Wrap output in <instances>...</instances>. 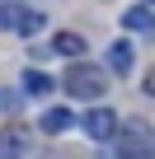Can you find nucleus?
I'll return each instance as SVG.
<instances>
[{"instance_id":"nucleus-1","label":"nucleus","mask_w":155,"mask_h":159,"mask_svg":"<svg viewBox=\"0 0 155 159\" xmlns=\"http://www.w3.org/2000/svg\"><path fill=\"white\" fill-rule=\"evenodd\" d=\"M61 89H66V98L94 103V98H104V89H108V70H104V66H90V61H75V66H66V75H61Z\"/></svg>"},{"instance_id":"nucleus-12","label":"nucleus","mask_w":155,"mask_h":159,"mask_svg":"<svg viewBox=\"0 0 155 159\" xmlns=\"http://www.w3.org/2000/svg\"><path fill=\"white\" fill-rule=\"evenodd\" d=\"M146 94H150V98H155V70H150V75H146Z\"/></svg>"},{"instance_id":"nucleus-11","label":"nucleus","mask_w":155,"mask_h":159,"mask_svg":"<svg viewBox=\"0 0 155 159\" xmlns=\"http://www.w3.org/2000/svg\"><path fill=\"white\" fill-rule=\"evenodd\" d=\"M42 24H47V14H42V10H28V14H24V24H19V33L28 38V33H38Z\"/></svg>"},{"instance_id":"nucleus-5","label":"nucleus","mask_w":155,"mask_h":159,"mask_svg":"<svg viewBox=\"0 0 155 159\" xmlns=\"http://www.w3.org/2000/svg\"><path fill=\"white\" fill-rule=\"evenodd\" d=\"M122 28L127 33H155V10L150 5H132V10H122Z\"/></svg>"},{"instance_id":"nucleus-8","label":"nucleus","mask_w":155,"mask_h":159,"mask_svg":"<svg viewBox=\"0 0 155 159\" xmlns=\"http://www.w3.org/2000/svg\"><path fill=\"white\" fill-rule=\"evenodd\" d=\"M132 42H113L108 47V75H132Z\"/></svg>"},{"instance_id":"nucleus-6","label":"nucleus","mask_w":155,"mask_h":159,"mask_svg":"<svg viewBox=\"0 0 155 159\" xmlns=\"http://www.w3.org/2000/svg\"><path fill=\"white\" fill-rule=\"evenodd\" d=\"M38 126H42L47 136H61V131H70V126H75V112H70V108H47Z\"/></svg>"},{"instance_id":"nucleus-3","label":"nucleus","mask_w":155,"mask_h":159,"mask_svg":"<svg viewBox=\"0 0 155 159\" xmlns=\"http://www.w3.org/2000/svg\"><path fill=\"white\" fill-rule=\"evenodd\" d=\"M80 126H85V136H90V140H118V131H122V122H118V112H113V108H94V112H85V117H80Z\"/></svg>"},{"instance_id":"nucleus-10","label":"nucleus","mask_w":155,"mask_h":159,"mask_svg":"<svg viewBox=\"0 0 155 159\" xmlns=\"http://www.w3.org/2000/svg\"><path fill=\"white\" fill-rule=\"evenodd\" d=\"M24 14H28V5H10V0H5V5H0V28H14L19 33V24H24Z\"/></svg>"},{"instance_id":"nucleus-9","label":"nucleus","mask_w":155,"mask_h":159,"mask_svg":"<svg viewBox=\"0 0 155 159\" xmlns=\"http://www.w3.org/2000/svg\"><path fill=\"white\" fill-rule=\"evenodd\" d=\"M24 94H33V98L52 94V75H42V70H24Z\"/></svg>"},{"instance_id":"nucleus-7","label":"nucleus","mask_w":155,"mask_h":159,"mask_svg":"<svg viewBox=\"0 0 155 159\" xmlns=\"http://www.w3.org/2000/svg\"><path fill=\"white\" fill-rule=\"evenodd\" d=\"M85 47H90V42H85L80 33H56V42H52V52H56V56H70V66L85 56Z\"/></svg>"},{"instance_id":"nucleus-2","label":"nucleus","mask_w":155,"mask_h":159,"mask_svg":"<svg viewBox=\"0 0 155 159\" xmlns=\"http://www.w3.org/2000/svg\"><path fill=\"white\" fill-rule=\"evenodd\" d=\"M122 159H155V131L146 122H132L118 131V145H113Z\"/></svg>"},{"instance_id":"nucleus-4","label":"nucleus","mask_w":155,"mask_h":159,"mask_svg":"<svg viewBox=\"0 0 155 159\" xmlns=\"http://www.w3.org/2000/svg\"><path fill=\"white\" fill-rule=\"evenodd\" d=\"M28 154V126L10 122V126H0V159H24Z\"/></svg>"}]
</instances>
